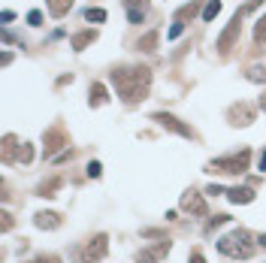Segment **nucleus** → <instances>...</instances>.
I'll list each match as a JSON object with an SVG mask.
<instances>
[{"label":"nucleus","mask_w":266,"mask_h":263,"mask_svg":"<svg viewBox=\"0 0 266 263\" xmlns=\"http://www.w3.org/2000/svg\"><path fill=\"white\" fill-rule=\"evenodd\" d=\"M112 85L118 88V94L127 103H136L148 94V85H151V70L145 67H133V70H115L112 73Z\"/></svg>","instance_id":"obj_1"},{"label":"nucleus","mask_w":266,"mask_h":263,"mask_svg":"<svg viewBox=\"0 0 266 263\" xmlns=\"http://www.w3.org/2000/svg\"><path fill=\"white\" fill-rule=\"evenodd\" d=\"M218 251L227 254V257H239V260L251 257V251H254L251 233H248V230H233V233L221 236V239H218Z\"/></svg>","instance_id":"obj_2"},{"label":"nucleus","mask_w":266,"mask_h":263,"mask_svg":"<svg viewBox=\"0 0 266 263\" xmlns=\"http://www.w3.org/2000/svg\"><path fill=\"white\" fill-rule=\"evenodd\" d=\"M248 160H251V151L248 148H242L239 154H230V157H218V160H212V169H218V172H245L248 169Z\"/></svg>","instance_id":"obj_3"},{"label":"nucleus","mask_w":266,"mask_h":263,"mask_svg":"<svg viewBox=\"0 0 266 263\" xmlns=\"http://www.w3.org/2000/svg\"><path fill=\"white\" fill-rule=\"evenodd\" d=\"M106 248H109V242H106V236L100 233V236H94L91 242H88V245L82 248L79 260H82V263H100V260L106 257Z\"/></svg>","instance_id":"obj_4"},{"label":"nucleus","mask_w":266,"mask_h":263,"mask_svg":"<svg viewBox=\"0 0 266 263\" xmlns=\"http://www.w3.org/2000/svg\"><path fill=\"white\" fill-rule=\"evenodd\" d=\"M242 19H245V16H242V13H236V16L230 19L227 31H224L221 37H218V49H221V52H230V49H233V43L239 40V28H242L239 22H242Z\"/></svg>","instance_id":"obj_5"},{"label":"nucleus","mask_w":266,"mask_h":263,"mask_svg":"<svg viewBox=\"0 0 266 263\" xmlns=\"http://www.w3.org/2000/svg\"><path fill=\"white\" fill-rule=\"evenodd\" d=\"M182 209H185V212H194V215H206V203H203V197L194 194V191L182 194Z\"/></svg>","instance_id":"obj_6"},{"label":"nucleus","mask_w":266,"mask_h":263,"mask_svg":"<svg viewBox=\"0 0 266 263\" xmlns=\"http://www.w3.org/2000/svg\"><path fill=\"white\" fill-rule=\"evenodd\" d=\"M154 121H160L163 127H169V130H175V133H182V136H194V133H191V127L179 124V118H172V115H166V112H157V115H154Z\"/></svg>","instance_id":"obj_7"},{"label":"nucleus","mask_w":266,"mask_h":263,"mask_svg":"<svg viewBox=\"0 0 266 263\" xmlns=\"http://www.w3.org/2000/svg\"><path fill=\"white\" fill-rule=\"evenodd\" d=\"M227 200L230 203H251L254 200V191L251 188H230L227 191Z\"/></svg>","instance_id":"obj_8"},{"label":"nucleus","mask_w":266,"mask_h":263,"mask_svg":"<svg viewBox=\"0 0 266 263\" xmlns=\"http://www.w3.org/2000/svg\"><path fill=\"white\" fill-rule=\"evenodd\" d=\"M46 4H49V13H52L55 19H61V16H67V13H70L73 0H46Z\"/></svg>","instance_id":"obj_9"},{"label":"nucleus","mask_w":266,"mask_h":263,"mask_svg":"<svg viewBox=\"0 0 266 263\" xmlns=\"http://www.w3.org/2000/svg\"><path fill=\"white\" fill-rule=\"evenodd\" d=\"M58 224H61V218L55 212H40L37 215V227H43V230H55Z\"/></svg>","instance_id":"obj_10"},{"label":"nucleus","mask_w":266,"mask_h":263,"mask_svg":"<svg viewBox=\"0 0 266 263\" xmlns=\"http://www.w3.org/2000/svg\"><path fill=\"white\" fill-rule=\"evenodd\" d=\"M230 118H239L236 124H251V121H254V112H251L248 106H233V112H230Z\"/></svg>","instance_id":"obj_11"},{"label":"nucleus","mask_w":266,"mask_h":263,"mask_svg":"<svg viewBox=\"0 0 266 263\" xmlns=\"http://www.w3.org/2000/svg\"><path fill=\"white\" fill-rule=\"evenodd\" d=\"M94 40H97V34H94V31H85V34H76V37H73V49H76V52H82V49H85L88 43H94Z\"/></svg>","instance_id":"obj_12"},{"label":"nucleus","mask_w":266,"mask_h":263,"mask_svg":"<svg viewBox=\"0 0 266 263\" xmlns=\"http://www.w3.org/2000/svg\"><path fill=\"white\" fill-rule=\"evenodd\" d=\"M103 103H106V88L100 82H94L91 85V106H103Z\"/></svg>","instance_id":"obj_13"},{"label":"nucleus","mask_w":266,"mask_h":263,"mask_svg":"<svg viewBox=\"0 0 266 263\" xmlns=\"http://www.w3.org/2000/svg\"><path fill=\"white\" fill-rule=\"evenodd\" d=\"M218 13H221V0H209L206 10H203V22H212Z\"/></svg>","instance_id":"obj_14"},{"label":"nucleus","mask_w":266,"mask_h":263,"mask_svg":"<svg viewBox=\"0 0 266 263\" xmlns=\"http://www.w3.org/2000/svg\"><path fill=\"white\" fill-rule=\"evenodd\" d=\"M139 49H145V52H154V49H157V31L145 34V37L139 40Z\"/></svg>","instance_id":"obj_15"},{"label":"nucleus","mask_w":266,"mask_h":263,"mask_svg":"<svg viewBox=\"0 0 266 263\" xmlns=\"http://www.w3.org/2000/svg\"><path fill=\"white\" fill-rule=\"evenodd\" d=\"M248 79H251V82H266V64H263V67H251V70H248Z\"/></svg>","instance_id":"obj_16"},{"label":"nucleus","mask_w":266,"mask_h":263,"mask_svg":"<svg viewBox=\"0 0 266 263\" xmlns=\"http://www.w3.org/2000/svg\"><path fill=\"white\" fill-rule=\"evenodd\" d=\"M254 40H257V43H266V16L257 22V28H254Z\"/></svg>","instance_id":"obj_17"},{"label":"nucleus","mask_w":266,"mask_h":263,"mask_svg":"<svg viewBox=\"0 0 266 263\" xmlns=\"http://www.w3.org/2000/svg\"><path fill=\"white\" fill-rule=\"evenodd\" d=\"M85 19H88V22H106V13L91 7V10H85Z\"/></svg>","instance_id":"obj_18"},{"label":"nucleus","mask_w":266,"mask_h":263,"mask_svg":"<svg viewBox=\"0 0 266 263\" xmlns=\"http://www.w3.org/2000/svg\"><path fill=\"white\" fill-rule=\"evenodd\" d=\"M127 16H130V22H133V25H139V22L145 19V7H133Z\"/></svg>","instance_id":"obj_19"},{"label":"nucleus","mask_w":266,"mask_h":263,"mask_svg":"<svg viewBox=\"0 0 266 263\" xmlns=\"http://www.w3.org/2000/svg\"><path fill=\"white\" fill-rule=\"evenodd\" d=\"M46 142H49V148H46V154H52V151H55V148H58V142H61V133H58V130H52V133H49V139H46Z\"/></svg>","instance_id":"obj_20"},{"label":"nucleus","mask_w":266,"mask_h":263,"mask_svg":"<svg viewBox=\"0 0 266 263\" xmlns=\"http://www.w3.org/2000/svg\"><path fill=\"white\" fill-rule=\"evenodd\" d=\"M257 7H263V0H248V4H245V7H242L239 13H242V16H248V13H254Z\"/></svg>","instance_id":"obj_21"},{"label":"nucleus","mask_w":266,"mask_h":263,"mask_svg":"<svg viewBox=\"0 0 266 263\" xmlns=\"http://www.w3.org/2000/svg\"><path fill=\"white\" fill-rule=\"evenodd\" d=\"M28 22H31L34 28H40V25H43V13H40V10H34V13L28 16Z\"/></svg>","instance_id":"obj_22"},{"label":"nucleus","mask_w":266,"mask_h":263,"mask_svg":"<svg viewBox=\"0 0 266 263\" xmlns=\"http://www.w3.org/2000/svg\"><path fill=\"white\" fill-rule=\"evenodd\" d=\"M182 31H185V25H182L179 19H175V25H172V31H169V40H175V37H179Z\"/></svg>","instance_id":"obj_23"},{"label":"nucleus","mask_w":266,"mask_h":263,"mask_svg":"<svg viewBox=\"0 0 266 263\" xmlns=\"http://www.w3.org/2000/svg\"><path fill=\"white\" fill-rule=\"evenodd\" d=\"M88 175H91V179H97V175H100V163H97V160L88 163Z\"/></svg>","instance_id":"obj_24"},{"label":"nucleus","mask_w":266,"mask_h":263,"mask_svg":"<svg viewBox=\"0 0 266 263\" xmlns=\"http://www.w3.org/2000/svg\"><path fill=\"white\" fill-rule=\"evenodd\" d=\"M31 157H34V151H31V145H25V148H22V154H19V160H25V163H28Z\"/></svg>","instance_id":"obj_25"},{"label":"nucleus","mask_w":266,"mask_h":263,"mask_svg":"<svg viewBox=\"0 0 266 263\" xmlns=\"http://www.w3.org/2000/svg\"><path fill=\"white\" fill-rule=\"evenodd\" d=\"M188 263H206V257H203V254H200V251H194V254H191V257H188Z\"/></svg>","instance_id":"obj_26"},{"label":"nucleus","mask_w":266,"mask_h":263,"mask_svg":"<svg viewBox=\"0 0 266 263\" xmlns=\"http://www.w3.org/2000/svg\"><path fill=\"white\" fill-rule=\"evenodd\" d=\"M37 263H61V260H58V257H40Z\"/></svg>","instance_id":"obj_27"},{"label":"nucleus","mask_w":266,"mask_h":263,"mask_svg":"<svg viewBox=\"0 0 266 263\" xmlns=\"http://www.w3.org/2000/svg\"><path fill=\"white\" fill-rule=\"evenodd\" d=\"M260 169H263V172H266V151H263V154H260Z\"/></svg>","instance_id":"obj_28"},{"label":"nucleus","mask_w":266,"mask_h":263,"mask_svg":"<svg viewBox=\"0 0 266 263\" xmlns=\"http://www.w3.org/2000/svg\"><path fill=\"white\" fill-rule=\"evenodd\" d=\"M133 4H142V0H124V7H133ZM145 7V4H142Z\"/></svg>","instance_id":"obj_29"},{"label":"nucleus","mask_w":266,"mask_h":263,"mask_svg":"<svg viewBox=\"0 0 266 263\" xmlns=\"http://www.w3.org/2000/svg\"><path fill=\"white\" fill-rule=\"evenodd\" d=\"M260 245H263V248H266V236H260Z\"/></svg>","instance_id":"obj_30"}]
</instances>
